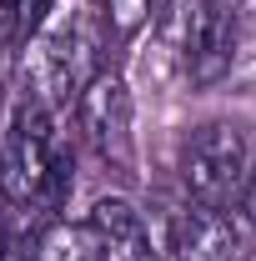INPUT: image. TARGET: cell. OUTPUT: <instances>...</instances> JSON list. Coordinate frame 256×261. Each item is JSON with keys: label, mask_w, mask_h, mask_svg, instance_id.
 Wrapping results in <instances>:
<instances>
[{"label": "cell", "mask_w": 256, "mask_h": 261, "mask_svg": "<svg viewBox=\"0 0 256 261\" xmlns=\"http://www.w3.org/2000/svg\"><path fill=\"white\" fill-rule=\"evenodd\" d=\"M70 181L65 151L50 126V106L31 91H15L0 121V196L10 206H45L56 211Z\"/></svg>", "instance_id": "obj_1"}, {"label": "cell", "mask_w": 256, "mask_h": 261, "mask_svg": "<svg viewBox=\"0 0 256 261\" xmlns=\"http://www.w3.org/2000/svg\"><path fill=\"white\" fill-rule=\"evenodd\" d=\"M166 40L176 50L191 86H211L231 70L236 56V20L226 0H171L166 5Z\"/></svg>", "instance_id": "obj_2"}, {"label": "cell", "mask_w": 256, "mask_h": 261, "mask_svg": "<svg viewBox=\"0 0 256 261\" xmlns=\"http://www.w3.org/2000/svg\"><path fill=\"white\" fill-rule=\"evenodd\" d=\"M246 166H251V151H246L241 126H231V121H211V126H201L191 141H186V156H181L186 196H191L196 206L226 211V206L241 196Z\"/></svg>", "instance_id": "obj_3"}, {"label": "cell", "mask_w": 256, "mask_h": 261, "mask_svg": "<svg viewBox=\"0 0 256 261\" xmlns=\"http://www.w3.org/2000/svg\"><path fill=\"white\" fill-rule=\"evenodd\" d=\"M131 86L116 70H96L81 91H75V126L86 136V146L116 171L136 166V136H131Z\"/></svg>", "instance_id": "obj_4"}, {"label": "cell", "mask_w": 256, "mask_h": 261, "mask_svg": "<svg viewBox=\"0 0 256 261\" xmlns=\"http://www.w3.org/2000/svg\"><path fill=\"white\" fill-rule=\"evenodd\" d=\"M176 261H246L241 231L226 221V211L186 206L176 216Z\"/></svg>", "instance_id": "obj_5"}, {"label": "cell", "mask_w": 256, "mask_h": 261, "mask_svg": "<svg viewBox=\"0 0 256 261\" xmlns=\"http://www.w3.org/2000/svg\"><path fill=\"white\" fill-rule=\"evenodd\" d=\"M91 231L106 246V261H156L151 246V226L141 221V211L121 201V196H106L91 206Z\"/></svg>", "instance_id": "obj_6"}, {"label": "cell", "mask_w": 256, "mask_h": 261, "mask_svg": "<svg viewBox=\"0 0 256 261\" xmlns=\"http://www.w3.org/2000/svg\"><path fill=\"white\" fill-rule=\"evenodd\" d=\"M35 261H106V246H100V236L91 231V221H86V226H65V221H56V226L40 231Z\"/></svg>", "instance_id": "obj_7"}, {"label": "cell", "mask_w": 256, "mask_h": 261, "mask_svg": "<svg viewBox=\"0 0 256 261\" xmlns=\"http://www.w3.org/2000/svg\"><path fill=\"white\" fill-rule=\"evenodd\" d=\"M50 0H0V15H5V40L10 45H25L35 35V25L45 20Z\"/></svg>", "instance_id": "obj_8"}, {"label": "cell", "mask_w": 256, "mask_h": 261, "mask_svg": "<svg viewBox=\"0 0 256 261\" xmlns=\"http://www.w3.org/2000/svg\"><path fill=\"white\" fill-rule=\"evenodd\" d=\"M35 241L40 231L25 226V221H0V261H35Z\"/></svg>", "instance_id": "obj_9"}, {"label": "cell", "mask_w": 256, "mask_h": 261, "mask_svg": "<svg viewBox=\"0 0 256 261\" xmlns=\"http://www.w3.org/2000/svg\"><path fill=\"white\" fill-rule=\"evenodd\" d=\"M100 10H106L116 35H136L146 25V15H151V0H100Z\"/></svg>", "instance_id": "obj_10"}, {"label": "cell", "mask_w": 256, "mask_h": 261, "mask_svg": "<svg viewBox=\"0 0 256 261\" xmlns=\"http://www.w3.org/2000/svg\"><path fill=\"white\" fill-rule=\"evenodd\" d=\"M236 206H241V216H246V226H251V236H256V161L246 166V181H241Z\"/></svg>", "instance_id": "obj_11"}]
</instances>
